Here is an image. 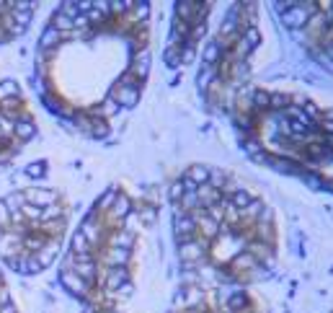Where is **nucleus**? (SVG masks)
<instances>
[{
  "label": "nucleus",
  "instance_id": "9",
  "mask_svg": "<svg viewBox=\"0 0 333 313\" xmlns=\"http://www.w3.org/2000/svg\"><path fill=\"white\" fill-rule=\"evenodd\" d=\"M34 132H36V127H34L31 119H16V122H13V135H16L18 140H23V142L31 140Z\"/></svg>",
  "mask_w": 333,
  "mask_h": 313
},
{
  "label": "nucleus",
  "instance_id": "3",
  "mask_svg": "<svg viewBox=\"0 0 333 313\" xmlns=\"http://www.w3.org/2000/svg\"><path fill=\"white\" fill-rule=\"evenodd\" d=\"M259 44V6L233 3L202 54L199 91L212 112H228L235 96L248 86L251 60Z\"/></svg>",
  "mask_w": 333,
  "mask_h": 313
},
{
  "label": "nucleus",
  "instance_id": "15",
  "mask_svg": "<svg viewBox=\"0 0 333 313\" xmlns=\"http://www.w3.org/2000/svg\"><path fill=\"white\" fill-rule=\"evenodd\" d=\"M21 212H28V218H31V220H41V222H44L41 210H39V207H34V204H26V202H23V210H21Z\"/></svg>",
  "mask_w": 333,
  "mask_h": 313
},
{
  "label": "nucleus",
  "instance_id": "13",
  "mask_svg": "<svg viewBox=\"0 0 333 313\" xmlns=\"http://www.w3.org/2000/svg\"><path fill=\"white\" fill-rule=\"evenodd\" d=\"M10 222H13V218H10V210H8V207H5V202L3 200H0V228H10Z\"/></svg>",
  "mask_w": 333,
  "mask_h": 313
},
{
  "label": "nucleus",
  "instance_id": "10",
  "mask_svg": "<svg viewBox=\"0 0 333 313\" xmlns=\"http://www.w3.org/2000/svg\"><path fill=\"white\" fill-rule=\"evenodd\" d=\"M47 241H49V238L44 236V233H31V236H28L26 241H23L26 254H39V251L44 248V244H47Z\"/></svg>",
  "mask_w": 333,
  "mask_h": 313
},
{
  "label": "nucleus",
  "instance_id": "12",
  "mask_svg": "<svg viewBox=\"0 0 333 313\" xmlns=\"http://www.w3.org/2000/svg\"><path fill=\"white\" fill-rule=\"evenodd\" d=\"M44 171H47V163H44V160H34V163H28V166H26L23 174H26L28 178H41Z\"/></svg>",
  "mask_w": 333,
  "mask_h": 313
},
{
  "label": "nucleus",
  "instance_id": "1",
  "mask_svg": "<svg viewBox=\"0 0 333 313\" xmlns=\"http://www.w3.org/2000/svg\"><path fill=\"white\" fill-rule=\"evenodd\" d=\"M168 200L184 285L243 290L274 272L277 215L240 176L196 163L171 184Z\"/></svg>",
  "mask_w": 333,
  "mask_h": 313
},
{
  "label": "nucleus",
  "instance_id": "5",
  "mask_svg": "<svg viewBox=\"0 0 333 313\" xmlns=\"http://www.w3.org/2000/svg\"><path fill=\"white\" fill-rule=\"evenodd\" d=\"M173 313H266V306L251 288H199L184 285Z\"/></svg>",
  "mask_w": 333,
  "mask_h": 313
},
{
  "label": "nucleus",
  "instance_id": "8",
  "mask_svg": "<svg viewBox=\"0 0 333 313\" xmlns=\"http://www.w3.org/2000/svg\"><path fill=\"white\" fill-rule=\"evenodd\" d=\"M59 42H62V34H59L54 26H47L44 34L39 36V47H41V52H54L59 47Z\"/></svg>",
  "mask_w": 333,
  "mask_h": 313
},
{
  "label": "nucleus",
  "instance_id": "11",
  "mask_svg": "<svg viewBox=\"0 0 333 313\" xmlns=\"http://www.w3.org/2000/svg\"><path fill=\"white\" fill-rule=\"evenodd\" d=\"M21 91H18V83L16 80H3L0 83V101H5V98H18Z\"/></svg>",
  "mask_w": 333,
  "mask_h": 313
},
{
  "label": "nucleus",
  "instance_id": "16",
  "mask_svg": "<svg viewBox=\"0 0 333 313\" xmlns=\"http://www.w3.org/2000/svg\"><path fill=\"white\" fill-rule=\"evenodd\" d=\"M0 313H16V308L8 303V306H0Z\"/></svg>",
  "mask_w": 333,
  "mask_h": 313
},
{
  "label": "nucleus",
  "instance_id": "6",
  "mask_svg": "<svg viewBox=\"0 0 333 313\" xmlns=\"http://www.w3.org/2000/svg\"><path fill=\"white\" fill-rule=\"evenodd\" d=\"M209 3H178L176 16H173V28L168 36V50H165V62L171 68L189 65L199 42L204 39V26L209 16Z\"/></svg>",
  "mask_w": 333,
  "mask_h": 313
},
{
  "label": "nucleus",
  "instance_id": "2",
  "mask_svg": "<svg viewBox=\"0 0 333 313\" xmlns=\"http://www.w3.org/2000/svg\"><path fill=\"white\" fill-rule=\"evenodd\" d=\"M228 114L259 166L333 194V104L287 88L246 86Z\"/></svg>",
  "mask_w": 333,
  "mask_h": 313
},
{
  "label": "nucleus",
  "instance_id": "4",
  "mask_svg": "<svg viewBox=\"0 0 333 313\" xmlns=\"http://www.w3.org/2000/svg\"><path fill=\"white\" fill-rule=\"evenodd\" d=\"M282 26L313 57L333 62V0H290L274 3Z\"/></svg>",
  "mask_w": 333,
  "mask_h": 313
},
{
  "label": "nucleus",
  "instance_id": "14",
  "mask_svg": "<svg viewBox=\"0 0 333 313\" xmlns=\"http://www.w3.org/2000/svg\"><path fill=\"white\" fill-rule=\"evenodd\" d=\"M36 272H41V264H39L36 254H28L26 256V274H36Z\"/></svg>",
  "mask_w": 333,
  "mask_h": 313
},
{
  "label": "nucleus",
  "instance_id": "7",
  "mask_svg": "<svg viewBox=\"0 0 333 313\" xmlns=\"http://www.w3.org/2000/svg\"><path fill=\"white\" fill-rule=\"evenodd\" d=\"M21 194H23L26 204H34L39 210L57 202V192H52V189H28V192H21Z\"/></svg>",
  "mask_w": 333,
  "mask_h": 313
}]
</instances>
